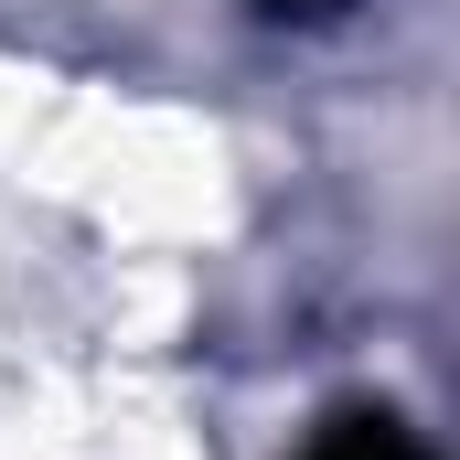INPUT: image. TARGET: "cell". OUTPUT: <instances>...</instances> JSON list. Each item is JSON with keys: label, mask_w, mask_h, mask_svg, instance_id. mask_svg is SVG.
I'll list each match as a JSON object with an SVG mask.
<instances>
[{"label": "cell", "mask_w": 460, "mask_h": 460, "mask_svg": "<svg viewBox=\"0 0 460 460\" xmlns=\"http://www.w3.org/2000/svg\"><path fill=\"white\" fill-rule=\"evenodd\" d=\"M300 460H429V439H418L407 418H385V407H343Z\"/></svg>", "instance_id": "obj_1"}, {"label": "cell", "mask_w": 460, "mask_h": 460, "mask_svg": "<svg viewBox=\"0 0 460 460\" xmlns=\"http://www.w3.org/2000/svg\"><path fill=\"white\" fill-rule=\"evenodd\" d=\"M257 11H322V0H257Z\"/></svg>", "instance_id": "obj_2"}]
</instances>
